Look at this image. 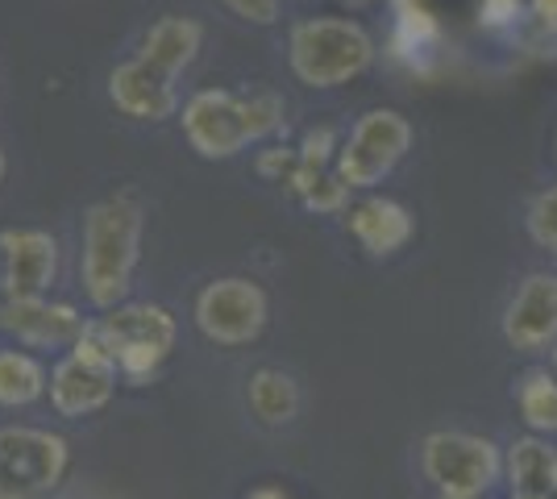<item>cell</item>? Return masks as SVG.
<instances>
[{
  "label": "cell",
  "mask_w": 557,
  "mask_h": 499,
  "mask_svg": "<svg viewBox=\"0 0 557 499\" xmlns=\"http://www.w3.org/2000/svg\"><path fill=\"white\" fill-rule=\"evenodd\" d=\"M141 250V209L129 196L100 200L84 216V291L96 309H116Z\"/></svg>",
  "instance_id": "6da1fadb"
},
{
  "label": "cell",
  "mask_w": 557,
  "mask_h": 499,
  "mask_svg": "<svg viewBox=\"0 0 557 499\" xmlns=\"http://www.w3.org/2000/svg\"><path fill=\"white\" fill-rule=\"evenodd\" d=\"M283 117V100L275 92L233 96L205 88L184 104V134L200 159H233L237 150L267 138Z\"/></svg>",
  "instance_id": "7a4b0ae2"
},
{
  "label": "cell",
  "mask_w": 557,
  "mask_h": 499,
  "mask_svg": "<svg viewBox=\"0 0 557 499\" xmlns=\"http://www.w3.org/2000/svg\"><path fill=\"white\" fill-rule=\"evenodd\" d=\"M292 72L300 75L308 88H337L354 75L371 67V38L358 22L346 17H312L292 29Z\"/></svg>",
  "instance_id": "3957f363"
},
{
  "label": "cell",
  "mask_w": 557,
  "mask_h": 499,
  "mask_svg": "<svg viewBox=\"0 0 557 499\" xmlns=\"http://www.w3.org/2000/svg\"><path fill=\"white\" fill-rule=\"evenodd\" d=\"M420 471L445 499H483V491L504 478V453L479 433L442 428L424 437Z\"/></svg>",
  "instance_id": "277c9868"
},
{
  "label": "cell",
  "mask_w": 557,
  "mask_h": 499,
  "mask_svg": "<svg viewBox=\"0 0 557 499\" xmlns=\"http://www.w3.org/2000/svg\"><path fill=\"white\" fill-rule=\"evenodd\" d=\"M96 341L113 354L116 371L129 379H146L175 346V316L163 304H121L104 321L88 325Z\"/></svg>",
  "instance_id": "5b68a950"
},
{
  "label": "cell",
  "mask_w": 557,
  "mask_h": 499,
  "mask_svg": "<svg viewBox=\"0 0 557 499\" xmlns=\"http://www.w3.org/2000/svg\"><path fill=\"white\" fill-rule=\"evenodd\" d=\"M408 146H412V121L395 109H371L349 129L333 171L346 188H374L399 166Z\"/></svg>",
  "instance_id": "8992f818"
},
{
  "label": "cell",
  "mask_w": 557,
  "mask_h": 499,
  "mask_svg": "<svg viewBox=\"0 0 557 499\" xmlns=\"http://www.w3.org/2000/svg\"><path fill=\"white\" fill-rule=\"evenodd\" d=\"M116 387V362L113 354L96 341L92 333H84L71 354L54 366L50 375V400L59 408V416H88L96 408L113 400Z\"/></svg>",
  "instance_id": "52a82bcc"
},
{
  "label": "cell",
  "mask_w": 557,
  "mask_h": 499,
  "mask_svg": "<svg viewBox=\"0 0 557 499\" xmlns=\"http://www.w3.org/2000/svg\"><path fill=\"white\" fill-rule=\"evenodd\" d=\"M196 325L216 346H246L267 329V296L250 279H216L196 300Z\"/></svg>",
  "instance_id": "ba28073f"
},
{
  "label": "cell",
  "mask_w": 557,
  "mask_h": 499,
  "mask_svg": "<svg viewBox=\"0 0 557 499\" xmlns=\"http://www.w3.org/2000/svg\"><path fill=\"white\" fill-rule=\"evenodd\" d=\"M67 471V441L42 428H0V478L29 496L50 491Z\"/></svg>",
  "instance_id": "9c48e42d"
},
{
  "label": "cell",
  "mask_w": 557,
  "mask_h": 499,
  "mask_svg": "<svg viewBox=\"0 0 557 499\" xmlns=\"http://www.w3.org/2000/svg\"><path fill=\"white\" fill-rule=\"evenodd\" d=\"M504 337L524 354L557 346V275L541 271L516 287V296L504 309Z\"/></svg>",
  "instance_id": "30bf717a"
},
{
  "label": "cell",
  "mask_w": 557,
  "mask_h": 499,
  "mask_svg": "<svg viewBox=\"0 0 557 499\" xmlns=\"http://www.w3.org/2000/svg\"><path fill=\"white\" fill-rule=\"evenodd\" d=\"M0 254H4V291L13 300L47 296L59 271V246L47 229H0Z\"/></svg>",
  "instance_id": "8fae6325"
},
{
  "label": "cell",
  "mask_w": 557,
  "mask_h": 499,
  "mask_svg": "<svg viewBox=\"0 0 557 499\" xmlns=\"http://www.w3.org/2000/svg\"><path fill=\"white\" fill-rule=\"evenodd\" d=\"M0 329L13 333L17 341H29V346H75L88 333V325L71 304H50L47 296H34V300L4 296L0 300Z\"/></svg>",
  "instance_id": "7c38bea8"
},
{
  "label": "cell",
  "mask_w": 557,
  "mask_h": 499,
  "mask_svg": "<svg viewBox=\"0 0 557 499\" xmlns=\"http://www.w3.org/2000/svg\"><path fill=\"white\" fill-rule=\"evenodd\" d=\"M109 96L125 117L138 121H163L180 109V92H175V79H166L163 72H154L150 63L129 59L109 75Z\"/></svg>",
  "instance_id": "4fadbf2b"
},
{
  "label": "cell",
  "mask_w": 557,
  "mask_h": 499,
  "mask_svg": "<svg viewBox=\"0 0 557 499\" xmlns=\"http://www.w3.org/2000/svg\"><path fill=\"white\" fill-rule=\"evenodd\" d=\"M349 229H354V238L362 241L374 259H383V254L404 250L417 225H412V213H408L399 200L371 196V200H362V204L349 213Z\"/></svg>",
  "instance_id": "5bb4252c"
},
{
  "label": "cell",
  "mask_w": 557,
  "mask_h": 499,
  "mask_svg": "<svg viewBox=\"0 0 557 499\" xmlns=\"http://www.w3.org/2000/svg\"><path fill=\"white\" fill-rule=\"evenodd\" d=\"M200 38H205V29L191 22V17H175L171 13V17H159V22L150 25L138 59L150 63L154 72H163L166 79H180L191 67V59L200 50Z\"/></svg>",
  "instance_id": "9a60e30c"
},
{
  "label": "cell",
  "mask_w": 557,
  "mask_h": 499,
  "mask_svg": "<svg viewBox=\"0 0 557 499\" xmlns=\"http://www.w3.org/2000/svg\"><path fill=\"white\" fill-rule=\"evenodd\" d=\"M511 496L516 499H554L557 496V450L545 441L524 437L508 453Z\"/></svg>",
  "instance_id": "2e32d148"
},
{
  "label": "cell",
  "mask_w": 557,
  "mask_h": 499,
  "mask_svg": "<svg viewBox=\"0 0 557 499\" xmlns=\"http://www.w3.org/2000/svg\"><path fill=\"white\" fill-rule=\"evenodd\" d=\"M250 408H255L258 421H267V425H287L296 416V408H300V391H296L292 375L271 371V366L258 371L255 379H250Z\"/></svg>",
  "instance_id": "e0dca14e"
},
{
  "label": "cell",
  "mask_w": 557,
  "mask_h": 499,
  "mask_svg": "<svg viewBox=\"0 0 557 499\" xmlns=\"http://www.w3.org/2000/svg\"><path fill=\"white\" fill-rule=\"evenodd\" d=\"M516 404L533 433H557V375L524 371L516 383Z\"/></svg>",
  "instance_id": "ac0fdd59"
},
{
  "label": "cell",
  "mask_w": 557,
  "mask_h": 499,
  "mask_svg": "<svg viewBox=\"0 0 557 499\" xmlns=\"http://www.w3.org/2000/svg\"><path fill=\"white\" fill-rule=\"evenodd\" d=\"M47 391V371L34 362L29 354H17V350H4L0 354V404L17 408L29 404Z\"/></svg>",
  "instance_id": "d6986e66"
},
{
  "label": "cell",
  "mask_w": 557,
  "mask_h": 499,
  "mask_svg": "<svg viewBox=\"0 0 557 499\" xmlns=\"http://www.w3.org/2000/svg\"><path fill=\"white\" fill-rule=\"evenodd\" d=\"M529 234H533L536 246L554 250L557 254V188L541 191L529 209Z\"/></svg>",
  "instance_id": "ffe728a7"
},
{
  "label": "cell",
  "mask_w": 557,
  "mask_h": 499,
  "mask_svg": "<svg viewBox=\"0 0 557 499\" xmlns=\"http://www.w3.org/2000/svg\"><path fill=\"white\" fill-rule=\"evenodd\" d=\"M258 171H262V175H278V179L287 175V184H292L296 171H300V154H296V150H267V154L258 159Z\"/></svg>",
  "instance_id": "44dd1931"
},
{
  "label": "cell",
  "mask_w": 557,
  "mask_h": 499,
  "mask_svg": "<svg viewBox=\"0 0 557 499\" xmlns=\"http://www.w3.org/2000/svg\"><path fill=\"white\" fill-rule=\"evenodd\" d=\"M237 17H246V22L255 25H271L278 17V0H225Z\"/></svg>",
  "instance_id": "7402d4cb"
},
{
  "label": "cell",
  "mask_w": 557,
  "mask_h": 499,
  "mask_svg": "<svg viewBox=\"0 0 557 499\" xmlns=\"http://www.w3.org/2000/svg\"><path fill=\"white\" fill-rule=\"evenodd\" d=\"M0 499H38V496H29V491H22V487H13V483L0 478Z\"/></svg>",
  "instance_id": "603a6c76"
},
{
  "label": "cell",
  "mask_w": 557,
  "mask_h": 499,
  "mask_svg": "<svg viewBox=\"0 0 557 499\" xmlns=\"http://www.w3.org/2000/svg\"><path fill=\"white\" fill-rule=\"evenodd\" d=\"M255 499H283V496H278V491H258Z\"/></svg>",
  "instance_id": "cb8c5ba5"
},
{
  "label": "cell",
  "mask_w": 557,
  "mask_h": 499,
  "mask_svg": "<svg viewBox=\"0 0 557 499\" xmlns=\"http://www.w3.org/2000/svg\"><path fill=\"white\" fill-rule=\"evenodd\" d=\"M0 179H4V150H0Z\"/></svg>",
  "instance_id": "d4e9b609"
},
{
  "label": "cell",
  "mask_w": 557,
  "mask_h": 499,
  "mask_svg": "<svg viewBox=\"0 0 557 499\" xmlns=\"http://www.w3.org/2000/svg\"><path fill=\"white\" fill-rule=\"evenodd\" d=\"M554 375H557V346H554Z\"/></svg>",
  "instance_id": "484cf974"
}]
</instances>
